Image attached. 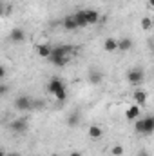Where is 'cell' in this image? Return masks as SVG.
Wrapping results in <instances>:
<instances>
[{"label": "cell", "mask_w": 154, "mask_h": 156, "mask_svg": "<svg viewBox=\"0 0 154 156\" xmlns=\"http://www.w3.org/2000/svg\"><path fill=\"white\" fill-rule=\"evenodd\" d=\"M47 89H49V93H51L58 102H65V100H67V87H65V83H64L58 76H53L49 80Z\"/></svg>", "instance_id": "cell-1"}, {"label": "cell", "mask_w": 154, "mask_h": 156, "mask_svg": "<svg viewBox=\"0 0 154 156\" xmlns=\"http://www.w3.org/2000/svg\"><path fill=\"white\" fill-rule=\"evenodd\" d=\"M134 129H136V133H140V134H152L154 118L149 115V116H145V118H138V120H134Z\"/></svg>", "instance_id": "cell-2"}, {"label": "cell", "mask_w": 154, "mask_h": 156, "mask_svg": "<svg viewBox=\"0 0 154 156\" xmlns=\"http://www.w3.org/2000/svg\"><path fill=\"white\" fill-rule=\"evenodd\" d=\"M15 109L20 111V113H27V111L33 109V100H31L27 94H20V96H16V100H15Z\"/></svg>", "instance_id": "cell-3"}, {"label": "cell", "mask_w": 154, "mask_h": 156, "mask_svg": "<svg viewBox=\"0 0 154 156\" xmlns=\"http://www.w3.org/2000/svg\"><path fill=\"white\" fill-rule=\"evenodd\" d=\"M127 80H129V83H132V85H140V83L145 80L143 69H131V71L127 73Z\"/></svg>", "instance_id": "cell-4"}, {"label": "cell", "mask_w": 154, "mask_h": 156, "mask_svg": "<svg viewBox=\"0 0 154 156\" xmlns=\"http://www.w3.org/2000/svg\"><path fill=\"white\" fill-rule=\"evenodd\" d=\"M9 127L15 133H24V131H27V120L26 118H16L9 123Z\"/></svg>", "instance_id": "cell-5"}, {"label": "cell", "mask_w": 154, "mask_h": 156, "mask_svg": "<svg viewBox=\"0 0 154 156\" xmlns=\"http://www.w3.org/2000/svg\"><path fill=\"white\" fill-rule=\"evenodd\" d=\"M9 40L15 42V44L24 42V40H26V31H24L22 27H15V29H11V31H9Z\"/></svg>", "instance_id": "cell-6"}, {"label": "cell", "mask_w": 154, "mask_h": 156, "mask_svg": "<svg viewBox=\"0 0 154 156\" xmlns=\"http://www.w3.org/2000/svg\"><path fill=\"white\" fill-rule=\"evenodd\" d=\"M140 105H136V104H132V105H129L127 107V111H125V118L127 120H131V122H134V120H138L140 118Z\"/></svg>", "instance_id": "cell-7"}, {"label": "cell", "mask_w": 154, "mask_h": 156, "mask_svg": "<svg viewBox=\"0 0 154 156\" xmlns=\"http://www.w3.org/2000/svg\"><path fill=\"white\" fill-rule=\"evenodd\" d=\"M132 98H134L136 105H140V107H143V105L147 104V93H145L143 89H136L134 94H132Z\"/></svg>", "instance_id": "cell-8"}, {"label": "cell", "mask_w": 154, "mask_h": 156, "mask_svg": "<svg viewBox=\"0 0 154 156\" xmlns=\"http://www.w3.org/2000/svg\"><path fill=\"white\" fill-rule=\"evenodd\" d=\"M87 134H89L91 140H100V138L103 136V129H102L100 125H91V127L87 129Z\"/></svg>", "instance_id": "cell-9"}, {"label": "cell", "mask_w": 154, "mask_h": 156, "mask_svg": "<svg viewBox=\"0 0 154 156\" xmlns=\"http://www.w3.org/2000/svg\"><path fill=\"white\" fill-rule=\"evenodd\" d=\"M132 40L129 38V37H123L121 40H118V49L116 51H121V53H125V51H131L132 49Z\"/></svg>", "instance_id": "cell-10"}, {"label": "cell", "mask_w": 154, "mask_h": 156, "mask_svg": "<svg viewBox=\"0 0 154 156\" xmlns=\"http://www.w3.org/2000/svg\"><path fill=\"white\" fill-rule=\"evenodd\" d=\"M85 18H87V26H93V24L100 22V13L94 9H85Z\"/></svg>", "instance_id": "cell-11"}, {"label": "cell", "mask_w": 154, "mask_h": 156, "mask_svg": "<svg viewBox=\"0 0 154 156\" xmlns=\"http://www.w3.org/2000/svg\"><path fill=\"white\" fill-rule=\"evenodd\" d=\"M47 60H49L53 66H56V67H64V66H67V64H69L71 56H49Z\"/></svg>", "instance_id": "cell-12"}, {"label": "cell", "mask_w": 154, "mask_h": 156, "mask_svg": "<svg viewBox=\"0 0 154 156\" xmlns=\"http://www.w3.org/2000/svg\"><path fill=\"white\" fill-rule=\"evenodd\" d=\"M73 18H75V22H76L78 27H87V18H85V9H80L76 11L75 15H73Z\"/></svg>", "instance_id": "cell-13"}, {"label": "cell", "mask_w": 154, "mask_h": 156, "mask_svg": "<svg viewBox=\"0 0 154 156\" xmlns=\"http://www.w3.org/2000/svg\"><path fill=\"white\" fill-rule=\"evenodd\" d=\"M51 49H53V45H49V44H38L37 45V53H38L40 58H49Z\"/></svg>", "instance_id": "cell-14"}, {"label": "cell", "mask_w": 154, "mask_h": 156, "mask_svg": "<svg viewBox=\"0 0 154 156\" xmlns=\"http://www.w3.org/2000/svg\"><path fill=\"white\" fill-rule=\"evenodd\" d=\"M116 49H118V40L116 38H105V42H103V51H105V53H114Z\"/></svg>", "instance_id": "cell-15"}, {"label": "cell", "mask_w": 154, "mask_h": 156, "mask_svg": "<svg viewBox=\"0 0 154 156\" xmlns=\"http://www.w3.org/2000/svg\"><path fill=\"white\" fill-rule=\"evenodd\" d=\"M65 122H67V127H76L78 123L82 122V116H80V113H78V111H73V113L67 116Z\"/></svg>", "instance_id": "cell-16"}, {"label": "cell", "mask_w": 154, "mask_h": 156, "mask_svg": "<svg viewBox=\"0 0 154 156\" xmlns=\"http://www.w3.org/2000/svg\"><path fill=\"white\" fill-rule=\"evenodd\" d=\"M64 27H65L67 31H75V29H78V26H76V22H75V18H73V16L64 18Z\"/></svg>", "instance_id": "cell-17"}, {"label": "cell", "mask_w": 154, "mask_h": 156, "mask_svg": "<svg viewBox=\"0 0 154 156\" xmlns=\"http://www.w3.org/2000/svg\"><path fill=\"white\" fill-rule=\"evenodd\" d=\"M102 78H103V75H102L100 71H94V69H93V71L89 73V82H91V83H100Z\"/></svg>", "instance_id": "cell-18"}, {"label": "cell", "mask_w": 154, "mask_h": 156, "mask_svg": "<svg viewBox=\"0 0 154 156\" xmlns=\"http://www.w3.org/2000/svg\"><path fill=\"white\" fill-rule=\"evenodd\" d=\"M142 29H143V31H151V29H152V18H151V16H145V18L142 20Z\"/></svg>", "instance_id": "cell-19"}, {"label": "cell", "mask_w": 154, "mask_h": 156, "mask_svg": "<svg viewBox=\"0 0 154 156\" xmlns=\"http://www.w3.org/2000/svg\"><path fill=\"white\" fill-rule=\"evenodd\" d=\"M123 153H125V149L121 145H113L111 147V154L113 156H123Z\"/></svg>", "instance_id": "cell-20"}, {"label": "cell", "mask_w": 154, "mask_h": 156, "mask_svg": "<svg viewBox=\"0 0 154 156\" xmlns=\"http://www.w3.org/2000/svg\"><path fill=\"white\" fill-rule=\"evenodd\" d=\"M9 93V87L5 85V83H0V96H4V94H7Z\"/></svg>", "instance_id": "cell-21"}, {"label": "cell", "mask_w": 154, "mask_h": 156, "mask_svg": "<svg viewBox=\"0 0 154 156\" xmlns=\"http://www.w3.org/2000/svg\"><path fill=\"white\" fill-rule=\"evenodd\" d=\"M44 105H45V104H44L42 100H37V102H33V109H44Z\"/></svg>", "instance_id": "cell-22"}, {"label": "cell", "mask_w": 154, "mask_h": 156, "mask_svg": "<svg viewBox=\"0 0 154 156\" xmlns=\"http://www.w3.org/2000/svg\"><path fill=\"white\" fill-rule=\"evenodd\" d=\"M4 15H5V4L0 0V16H4Z\"/></svg>", "instance_id": "cell-23"}, {"label": "cell", "mask_w": 154, "mask_h": 156, "mask_svg": "<svg viewBox=\"0 0 154 156\" xmlns=\"http://www.w3.org/2000/svg\"><path fill=\"white\" fill-rule=\"evenodd\" d=\"M5 73H7V71H5V67H4V66H0V80H4V78H5Z\"/></svg>", "instance_id": "cell-24"}, {"label": "cell", "mask_w": 154, "mask_h": 156, "mask_svg": "<svg viewBox=\"0 0 154 156\" xmlns=\"http://www.w3.org/2000/svg\"><path fill=\"white\" fill-rule=\"evenodd\" d=\"M13 13V5L11 4H5V15H11Z\"/></svg>", "instance_id": "cell-25"}, {"label": "cell", "mask_w": 154, "mask_h": 156, "mask_svg": "<svg viewBox=\"0 0 154 156\" xmlns=\"http://www.w3.org/2000/svg\"><path fill=\"white\" fill-rule=\"evenodd\" d=\"M69 156H82V153H78V151H73V153H71Z\"/></svg>", "instance_id": "cell-26"}, {"label": "cell", "mask_w": 154, "mask_h": 156, "mask_svg": "<svg viewBox=\"0 0 154 156\" xmlns=\"http://www.w3.org/2000/svg\"><path fill=\"white\" fill-rule=\"evenodd\" d=\"M138 156H149V153H147V151H140V154Z\"/></svg>", "instance_id": "cell-27"}, {"label": "cell", "mask_w": 154, "mask_h": 156, "mask_svg": "<svg viewBox=\"0 0 154 156\" xmlns=\"http://www.w3.org/2000/svg\"><path fill=\"white\" fill-rule=\"evenodd\" d=\"M5 156H20L18 153H9V154H5Z\"/></svg>", "instance_id": "cell-28"}, {"label": "cell", "mask_w": 154, "mask_h": 156, "mask_svg": "<svg viewBox=\"0 0 154 156\" xmlns=\"http://www.w3.org/2000/svg\"><path fill=\"white\" fill-rule=\"evenodd\" d=\"M0 156H5V153H4V151H2V149H0Z\"/></svg>", "instance_id": "cell-29"}]
</instances>
